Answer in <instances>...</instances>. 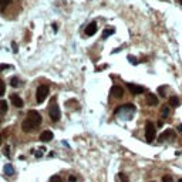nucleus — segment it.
Wrapping results in <instances>:
<instances>
[{"mask_svg":"<svg viewBox=\"0 0 182 182\" xmlns=\"http://www.w3.org/2000/svg\"><path fill=\"white\" fill-rule=\"evenodd\" d=\"M40 124H41V115H40V112H37V111H34V110H30L27 112V117L23 121V124H22V128H23V131L29 132V131H33V129H36L37 127H40Z\"/></svg>","mask_w":182,"mask_h":182,"instance_id":"1","label":"nucleus"},{"mask_svg":"<svg viewBox=\"0 0 182 182\" xmlns=\"http://www.w3.org/2000/svg\"><path fill=\"white\" fill-rule=\"evenodd\" d=\"M48 115H50L51 121H58L60 117H61V111H60V107L55 103V100L51 101L50 105H48Z\"/></svg>","mask_w":182,"mask_h":182,"instance_id":"2","label":"nucleus"},{"mask_svg":"<svg viewBox=\"0 0 182 182\" xmlns=\"http://www.w3.org/2000/svg\"><path fill=\"white\" fill-rule=\"evenodd\" d=\"M157 137V129H155V125L152 121H147L145 124V138L148 142H152Z\"/></svg>","mask_w":182,"mask_h":182,"instance_id":"3","label":"nucleus"},{"mask_svg":"<svg viewBox=\"0 0 182 182\" xmlns=\"http://www.w3.org/2000/svg\"><path fill=\"white\" fill-rule=\"evenodd\" d=\"M48 91H50V88H48L47 86H44V84L37 87V93H36V100H37V103L41 104L46 98H47Z\"/></svg>","mask_w":182,"mask_h":182,"instance_id":"4","label":"nucleus"},{"mask_svg":"<svg viewBox=\"0 0 182 182\" xmlns=\"http://www.w3.org/2000/svg\"><path fill=\"white\" fill-rule=\"evenodd\" d=\"M127 87L129 88V91L132 94H142L144 91H145V87L138 86V84H132V83H127Z\"/></svg>","mask_w":182,"mask_h":182,"instance_id":"5","label":"nucleus"},{"mask_svg":"<svg viewBox=\"0 0 182 182\" xmlns=\"http://www.w3.org/2000/svg\"><path fill=\"white\" fill-rule=\"evenodd\" d=\"M111 95H112L114 98H121V97L124 95V88L121 87V86H112V88H111Z\"/></svg>","mask_w":182,"mask_h":182,"instance_id":"6","label":"nucleus"},{"mask_svg":"<svg viewBox=\"0 0 182 182\" xmlns=\"http://www.w3.org/2000/svg\"><path fill=\"white\" fill-rule=\"evenodd\" d=\"M53 140V132L50 131V129H46V131H43L41 134H40V141L41 142H48V141H51Z\"/></svg>","mask_w":182,"mask_h":182,"instance_id":"7","label":"nucleus"},{"mask_svg":"<svg viewBox=\"0 0 182 182\" xmlns=\"http://www.w3.org/2000/svg\"><path fill=\"white\" fill-rule=\"evenodd\" d=\"M10 100H12L13 105H14V107H17V108H22V107L24 105L23 100H22V98H20L17 94H12V95H10Z\"/></svg>","mask_w":182,"mask_h":182,"instance_id":"8","label":"nucleus"},{"mask_svg":"<svg viewBox=\"0 0 182 182\" xmlns=\"http://www.w3.org/2000/svg\"><path fill=\"white\" fill-rule=\"evenodd\" d=\"M95 32H97V23L95 22H91V23L88 24L87 27H86V36H94Z\"/></svg>","mask_w":182,"mask_h":182,"instance_id":"9","label":"nucleus"},{"mask_svg":"<svg viewBox=\"0 0 182 182\" xmlns=\"http://www.w3.org/2000/svg\"><path fill=\"white\" fill-rule=\"evenodd\" d=\"M174 137H175V132L172 129H166V131H164L162 135L159 137V141L162 142V141H165V140H174Z\"/></svg>","mask_w":182,"mask_h":182,"instance_id":"10","label":"nucleus"},{"mask_svg":"<svg viewBox=\"0 0 182 182\" xmlns=\"http://www.w3.org/2000/svg\"><path fill=\"white\" fill-rule=\"evenodd\" d=\"M147 104L151 105V107H152V105H157V104H158V97L154 94V93H148V94H147Z\"/></svg>","mask_w":182,"mask_h":182,"instance_id":"11","label":"nucleus"},{"mask_svg":"<svg viewBox=\"0 0 182 182\" xmlns=\"http://www.w3.org/2000/svg\"><path fill=\"white\" fill-rule=\"evenodd\" d=\"M4 174L7 175V176L14 175V168H13L12 164H6V165H4Z\"/></svg>","mask_w":182,"mask_h":182,"instance_id":"12","label":"nucleus"},{"mask_svg":"<svg viewBox=\"0 0 182 182\" xmlns=\"http://www.w3.org/2000/svg\"><path fill=\"white\" fill-rule=\"evenodd\" d=\"M114 33H115V30H114L112 27H108V29H105V30H104V33H103V39L105 40V39H107V37H110V36H112Z\"/></svg>","mask_w":182,"mask_h":182,"instance_id":"13","label":"nucleus"},{"mask_svg":"<svg viewBox=\"0 0 182 182\" xmlns=\"http://www.w3.org/2000/svg\"><path fill=\"white\" fill-rule=\"evenodd\" d=\"M169 104H171L172 107H178V105L181 104V101H179L178 97H171V98H169Z\"/></svg>","mask_w":182,"mask_h":182,"instance_id":"14","label":"nucleus"},{"mask_svg":"<svg viewBox=\"0 0 182 182\" xmlns=\"http://www.w3.org/2000/svg\"><path fill=\"white\" fill-rule=\"evenodd\" d=\"M168 115H169V108L164 105V107H162V110H161V117H162V118H166Z\"/></svg>","mask_w":182,"mask_h":182,"instance_id":"15","label":"nucleus"},{"mask_svg":"<svg viewBox=\"0 0 182 182\" xmlns=\"http://www.w3.org/2000/svg\"><path fill=\"white\" fill-rule=\"evenodd\" d=\"M0 111H1V112H7V103H6L4 100L0 101Z\"/></svg>","mask_w":182,"mask_h":182,"instance_id":"16","label":"nucleus"},{"mask_svg":"<svg viewBox=\"0 0 182 182\" xmlns=\"http://www.w3.org/2000/svg\"><path fill=\"white\" fill-rule=\"evenodd\" d=\"M118 179H119V182H128V176L125 174H122V172H119V174H118Z\"/></svg>","mask_w":182,"mask_h":182,"instance_id":"17","label":"nucleus"},{"mask_svg":"<svg viewBox=\"0 0 182 182\" xmlns=\"http://www.w3.org/2000/svg\"><path fill=\"white\" fill-rule=\"evenodd\" d=\"M10 84H12L13 87H17V86L20 84V80L17 78V77H13V78H12V81H10Z\"/></svg>","mask_w":182,"mask_h":182,"instance_id":"18","label":"nucleus"},{"mask_svg":"<svg viewBox=\"0 0 182 182\" xmlns=\"http://www.w3.org/2000/svg\"><path fill=\"white\" fill-rule=\"evenodd\" d=\"M4 91H6V86H4V83L0 80V97L4 94Z\"/></svg>","mask_w":182,"mask_h":182,"instance_id":"19","label":"nucleus"},{"mask_svg":"<svg viewBox=\"0 0 182 182\" xmlns=\"http://www.w3.org/2000/svg\"><path fill=\"white\" fill-rule=\"evenodd\" d=\"M10 1H12V0H0V10L6 7V6H7V4L10 3Z\"/></svg>","mask_w":182,"mask_h":182,"instance_id":"20","label":"nucleus"},{"mask_svg":"<svg viewBox=\"0 0 182 182\" xmlns=\"http://www.w3.org/2000/svg\"><path fill=\"white\" fill-rule=\"evenodd\" d=\"M50 182H61V179H60V176H58V175H54V176H51Z\"/></svg>","mask_w":182,"mask_h":182,"instance_id":"21","label":"nucleus"},{"mask_svg":"<svg viewBox=\"0 0 182 182\" xmlns=\"http://www.w3.org/2000/svg\"><path fill=\"white\" fill-rule=\"evenodd\" d=\"M128 61H131L132 64H138V60L135 57H132V55H128Z\"/></svg>","mask_w":182,"mask_h":182,"instance_id":"22","label":"nucleus"},{"mask_svg":"<svg viewBox=\"0 0 182 182\" xmlns=\"http://www.w3.org/2000/svg\"><path fill=\"white\" fill-rule=\"evenodd\" d=\"M162 182H172V178H171L169 175H165V176L162 178Z\"/></svg>","mask_w":182,"mask_h":182,"instance_id":"23","label":"nucleus"},{"mask_svg":"<svg viewBox=\"0 0 182 182\" xmlns=\"http://www.w3.org/2000/svg\"><path fill=\"white\" fill-rule=\"evenodd\" d=\"M159 95L165 97V87H159Z\"/></svg>","mask_w":182,"mask_h":182,"instance_id":"24","label":"nucleus"},{"mask_svg":"<svg viewBox=\"0 0 182 182\" xmlns=\"http://www.w3.org/2000/svg\"><path fill=\"white\" fill-rule=\"evenodd\" d=\"M6 68H10L9 64H0V71H3V70H6Z\"/></svg>","mask_w":182,"mask_h":182,"instance_id":"25","label":"nucleus"},{"mask_svg":"<svg viewBox=\"0 0 182 182\" xmlns=\"http://www.w3.org/2000/svg\"><path fill=\"white\" fill-rule=\"evenodd\" d=\"M4 155H6V157H10V150H9V147L4 148Z\"/></svg>","mask_w":182,"mask_h":182,"instance_id":"26","label":"nucleus"},{"mask_svg":"<svg viewBox=\"0 0 182 182\" xmlns=\"http://www.w3.org/2000/svg\"><path fill=\"white\" fill-rule=\"evenodd\" d=\"M68 181H70V182H76V181H77V178H76L74 175H70V178H68Z\"/></svg>","mask_w":182,"mask_h":182,"instance_id":"27","label":"nucleus"},{"mask_svg":"<svg viewBox=\"0 0 182 182\" xmlns=\"http://www.w3.org/2000/svg\"><path fill=\"white\" fill-rule=\"evenodd\" d=\"M12 47H13V50H14V51H17V47H16V43H13V44H12Z\"/></svg>","mask_w":182,"mask_h":182,"instance_id":"28","label":"nucleus"},{"mask_svg":"<svg viewBox=\"0 0 182 182\" xmlns=\"http://www.w3.org/2000/svg\"><path fill=\"white\" fill-rule=\"evenodd\" d=\"M178 129H179V131H182V125H179V127H178Z\"/></svg>","mask_w":182,"mask_h":182,"instance_id":"29","label":"nucleus"},{"mask_svg":"<svg viewBox=\"0 0 182 182\" xmlns=\"http://www.w3.org/2000/svg\"><path fill=\"white\" fill-rule=\"evenodd\" d=\"M0 144H1V135H0Z\"/></svg>","mask_w":182,"mask_h":182,"instance_id":"30","label":"nucleus"},{"mask_svg":"<svg viewBox=\"0 0 182 182\" xmlns=\"http://www.w3.org/2000/svg\"><path fill=\"white\" fill-rule=\"evenodd\" d=\"M178 1H179V3H181V4H182V0H178Z\"/></svg>","mask_w":182,"mask_h":182,"instance_id":"31","label":"nucleus"},{"mask_svg":"<svg viewBox=\"0 0 182 182\" xmlns=\"http://www.w3.org/2000/svg\"><path fill=\"white\" fill-rule=\"evenodd\" d=\"M179 182H182V179H179Z\"/></svg>","mask_w":182,"mask_h":182,"instance_id":"32","label":"nucleus"}]
</instances>
